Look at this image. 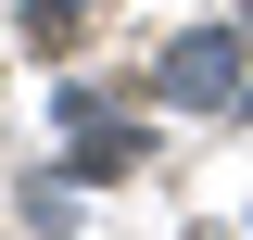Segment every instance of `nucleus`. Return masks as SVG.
I'll return each instance as SVG.
<instances>
[{
    "label": "nucleus",
    "instance_id": "obj_1",
    "mask_svg": "<svg viewBox=\"0 0 253 240\" xmlns=\"http://www.w3.org/2000/svg\"><path fill=\"white\" fill-rule=\"evenodd\" d=\"M165 89H177V101H228V38H177Z\"/></svg>",
    "mask_w": 253,
    "mask_h": 240
}]
</instances>
